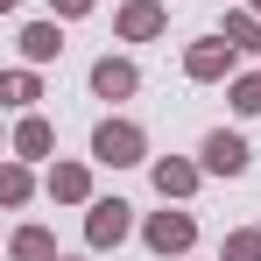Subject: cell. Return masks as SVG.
I'll list each match as a JSON object with an SVG mask.
<instances>
[{
    "label": "cell",
    "mask_w": 261,
    "mask_h": 261,
    "mask_svg": "<svg viewBox=\"0 0 261 261\" xmlns=\"http://www.w3.org/2000/svg\"><path fill=\"white\" fill-rule=\"evenodd\" d=\"M233 57H240V49L226 43V36H205V43H191V49H184V78H198V85L240 78V71H233Z\"/></svg>",
    "instance_id": "3957f363"
},
{
    "label": "cell",
    "mask_w": 261,
    "mask_h": 261,
    "mask_svg": "<svg viewBox=\"0 0 261 261\" xmlns=\"http://www.w3.org/2000/svg\"><path fill=\"white\" fill-rule=\"evenodd\" d=\"M198 170H205V163H176V155H163V163H155V191H163V205H170V198H191V191H198Z\"/></svg>",
    "instance_id": "8fae6325"
},
{
    "label": "cell",
    "mask_w": 261,
    "mask_h": 261,
    "mask_svg": "<svg viewBox=\"0 0 261 261\" xmlns=\"http://www.w3.org/2000/svg\"><path fill=\"white\" fill-rule=\"evenodd\" d=\"M92 163H106V170L148 163V134L134 127V120H99V127H92Z\"/></svg>",
    "instance_id": "6da1fadb"
},
{
    "label": "cell",
    "mask_w": 261,
    "mask_h": 261,
    "mask_svg": "<svg viewBox=\"0 0 261 261\" xmlns=\"http://www.w3.org/2000/svg\"><path fill=\"white\" fill-rule=\"evenodd\" d=\"M226 99H233V113H261V71H240Z\"/></svg>",
    "instance_id": "2e32d148"
},
{
    "label": "cell",
    "mask_w": 261,
    "mask_h": 261,
    "mask_svg": "<svg viewBox=\"0 0 261 261\" xmlns=\"http://www.w3.org/2000/svg\"><path fill=\"white\" fill-rule=\"evenodd\" d=\"M198 155H205V170H212V176H240L247 163H254V155H247V141H240V134H226V127L205 134V148H198Z\"/></svg>",
    "instance_id": "8992f818"
},
{
    "label": "cell",
    "mask_w": 261,
    "mask_h": 261,
    "mask_svg": "<svg viewBox=\"0 0 261 261\" xmlns=\"http://www.w3.org/2000/svg\"><path fill=\"white\" fill-rule=\"evenodd\" d=\"M29 191H36V176H29V163L14 155V163L0 170V205H29Z\"/></svg>",
    "instance_id": "4fadbf2b"
},
{
    "label": "cell",
    "mask_w": 261,
    "mask_h": 261,
    "mask_svg": "<svg viewBox=\"0 0 261 261\" xmlns=\"http://www.w3.org/2000/svg\"><path fill=\"white\" fill-rule=\"evenodd\" d=\"M226 261H261V226L254 233H226Z\"/></svg>",
    "instance_id": "e0dca14e"
},
{
    "label": "cell",
    "mask_w": 261,
    "mask_h": 261,
    "mask_svg": "<svg viewBox=\"0 0 261 261\" xmlns=\"http://www.w3.org/2000/svg\"><path fill=\"white\" fill-rule=\"evenodd\" d=\"M163 29H170V7H163V0H127V7L113 14V36H120V43H155Z\"/></svg>",
    "instance_id": "5b68a950"
},
{
    "label": "cell",
    "mask_w": 261,
    "mask_h": 261,
    "mask_svg": "<svg viewBox=\"0 0 261 261\" xmlns=\"http://www.w3.org/2000/svg\"><path fill=\"white\" fill-rule=\"evenodd\" d=\"M49 14H64V21H71V14H92V0H49Z\"/></svg>",
    "instance_id": "ac0fdd59"
},
{
    "label": "cell",
    "mask_w": 261,
    "mask_h": 261,
    "mask_svg": "<svg viewBox=\"0 0 261 261\" xmlns=\"http://www.w3.org/2000/svg\"><path fill=\"white\" fill-rule=\"evenodd\" d=\"M49 198L57 205H92V170L85 163H57L49 170Z\"/></svg>",
    "instance_id": "9c48e42d"
},
{
    "label": "cell",
    "mask_w": 261,
    "mask_h": 261,
    "mask_svg": "<svg viewBox=\"0 0 261 261\" xmlns=\"http://www.w3.org/2000/svg\"><path fill=\"white\" fill-rule=\"evenodd\" d=\"M226 43L233 49H261V14L247 7V14H226Z\"/></svg>",
    "instance_id": "9a60e30c"
},
{
    "label": "cell",
    "mask_w": 261,
    "mask_h": 261,
    "mask_svg": "<svg viewBox=\"0 0 261 261\" xmlns=\"http://www.w3.org/2000/svg\"><path fill=\"white\" fill-rule=\"evenodd\" d=\"M254 14H261V0H254Z\"/></svg>",
    "instance_id": "d6986e66"
},
{
    "label": "cell",
    "mask_w": 261,
    "mask_h": 261,
    "mask_svg": "<svg viewBox=\"0 0 261 261\" xmlns=\"http://www.w3.org/2000/svg\"><path fill=\"white\" fill-rule=\"evenodd\" d=\"M134 205H127V198H92V212H85V240H92V247H99V254H106V247H120V240H127V233H134Z\"/></svg>",
    "instance_id": "277c9868"
},
{
    "label": "cell",
    "mask_w": 261,
    "mask_h": 261,
    "mask_svg": "<svg viewBox=\"0 0 261 261\" xmlns=\"http://www.w3.org/2000/svg\"><path fill=\"white\" fill-rule=\"evenodd\" d=\"M7 254H14V261H57V240H49V226H21Z\"/></svg>",
    "instance_id": "7c38bea8"
},
{
    "label": "cell",
    "mask_w": 261,
    "mask_h": 261,
    "mask_svg": "<svg viewBox=\"0 0 261 261\" xmlns=\"http://www.w3.org/2000/svg\"><path fill=\"white\" fill-rule=\"evenodd\" d=\"M141 240H148L163 261H184V254H191V240H198V219H191V212H148Z\"/></svg>",
    "instance_id": "7a4b0ae2"
},
{
    "label": "cell",
    "mask_w": 261,
    "mask_h": 261,
    "mask_svg": "<svg viewBox=\"0 0 261 261\" xmlns=\"http://www.w3.org/2000/svg\"><path fill=\"white\" fill-rule=\"evenodd\" d=\"M49 148H57V127H49L43 113H21V120H14V155L36 163V155H49Z\"/></svg>",
    "instance_id": "ba28073f"
},
{
    "label": "cell",
    "mask_w": 261,
    "mask_h": 261,
    "mask_svg": "<svg viewBox=\"0 0 261 261\" xmlns=\"http://www.w3.org/2000/svg\"><path fill=\"white\" fill-rule=\"evenodd\" d=\"M0 92H7V106H14V113H29V106L43 99V85H36V71H7V78H0Z\"/></svg>",
    "instance_id": "5bb4252c"
},
{
    "label": "cell",
    "mask_w": 261,
    "mask_h": 261,
    "mask_svg": "<svg viewBox=\"0 0 261 261\" xmlns=\"http://www.w3.org/2000/svg\"><path fill=\"white\" fill-rule=\"evenodd\" d=\"M14 43H21V57H29V64H57V57H64V29H57V21H29Z\"/></svg>",
    "instance_id": "30bf717a"
},
{
    "label": "cell",
    "mask_w": 261,
    "mask_h": 261,
    "mask_svg": "<svg viewBox=\"0 0 261 261\" xmlns=\"http://www.w3.org/2000/svg\"><path fill=\"white\" fill-rule=\"evenodd\" d=\"M92 92H99V99H134V92H141V71H134L127 57H99V64H92Z\"/></svg>",
    "instance_id": "52a82bcc"
}]
</instances>
